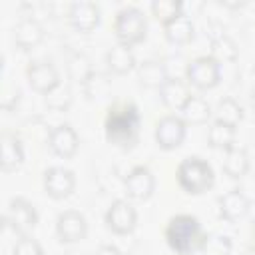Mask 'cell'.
<instances>
[{
    "mask_svg": "<svg viewBox=\"0 0 255 255\" xmlns=\"http://www.w3.org/2000/svg\"><path fill=\"white\" fill-rule=\"evenodd\" d=\"M106 137L110 143L129 149L135 145L139 135V110L131 102H116L108 108L104 122Z\"/></svg>",
    "mask_w": 255,
    "mask_h": 255,
    "instance_id": "1",
    "label": "cell"
},
{
    "mask_svg": "<svg viewBox=\"0 0 255 255\" xmlns=\"http://www.w3.org/2000/svg\"><path fill=\"white\" fill-rule=\"evenodd\" d=\"M165 241L167 245L179 253V255H189L193 251H199L205 241V233L201 229V223L197 217L179 213L173 215L167 225H165Z\"/></svg>",
    "mask_w": 255,
    "mask_h": 255,
    "instance_id": "2",
    "label": "cell"
},
{
    "mask_svg": "<svg viewBox=\"0 0 255 255\" xmlns=\"http://www.w3.org/2000/svg\"><path fill=\"white\" fill-rule=\"evenodd\" d=\"M177 181L187 193H203L213 185V169L205 159L191 155L177 165Z\"/></svg>",
    "mask_w": 255,
    "mask_h": 255,
    "instance_id": "3",
    "label": "cell"
},
{
    "mask_svg": "<svg viewBox=\"0 0 255 255\" xmlns=\"http://www.w3.org/2000/svg\"><path fill=\"white\" fill-rule=\"evenodd\" d=\"M114 30H116V36H118L120 44L131 46V44L141 42L145 38V30H147V22H145L143 12L135 6L122 8L116 14Z\"/></svg>",
    "mask_w": 255,
    "mask_h": 255,
    "instance_id": "4",
    "label": "cell"
},
{
    "mask_svg": "<svg viewBox=\"0 0 255 255\" xmlns=\"http://www.w3.org/2000/svg\"><path fill=\"white\" fill-rule=\"evenodd\" d=\"M185 78L189 86H195L197 90H209L217 86L221 78V68L219 62L213 56H199L193 62H189L185 70Z\"/></svg>",
    "mask_w": 255,
    "mask_h": 255,
    "instance_id": "5",
    "label": "cell"
},
{
    "mask_svg": "<svg viewBox=\"0 0 255 255\" xmlns=\"http://www.w3.org/2000/svg\"><path fill=\"white\" fill-rule=\"evenodd\" d=\"M4 221L8 227H12L20 235H28L36 223H38V213L34 205L24 199V197H12L8 203V209L4 213Z\"/></svg>",
    "mask_w": 255,
    "mask_h": 255,
    "instance_id": "6",
    "label": "cell"
},
{
    "mask_svg": "<svg viewBox=\"0 0 255 255\" xmlns=\"http://www.w3.org/2000/svg\"><path fill=\"white\" fill-rule=\"evenodd\" d=\"M135 221H137V213L133 205L126 199H116L106 211V225L118 235H126L133 231Z\"/></svg>",
    "mask_w": 255,
    "mask_h": 255,
    "instance_id": "7",
    "label": "cell"
},
{
    "mask_svg": "<svg viewBox=\"0 0 255 255\" xmlns=\"http://www.w3.org/2000/svg\"><path fill=\"white\" fill-rule=\"evenodd\" d=\"M76 187V177L74 171L62 165H54L44 171V189L50 197L54 199H64L68 197Z\"/></svg>",
    "mask_w": 255,
    "mask_h": 255,
    "instance_id": "8",
    "label": "cell"
},
{
    "mask_svg": "<svg viewBox=\"0 0 255 255\" xmlns=\"http://www.w3.org/2000/svg\"><path fill=\"white\" fill-rule=\"evenodd\" d=\"M56 233H58L60 241H64V243H74V241L84 239L88 233L86 217L76 209L62 211L56 219Z\"/></svg>",
    "mask_w": 255,
    "mask_h": 255,
    "instance_id": "9",
    "label": "cell"
},
{
    "mask_svg": "<svg viewBox=\"0 0 255 255\" xmlns=\"http://www.w3.org/2000/svg\"><path fill=\"white\" fill-rule=\"evenodd\" d=\"M126 195L133 201H145L155 189V177L145 165L133 167L126 177Z\"/></svg>",
    "mask_w": 255,
    "mask_h": 255,
    "instance_id": "10",
    "label": "cell"
},
{
    "mask_svg": "<svg viewBox=\"0 0 255 255\" xmlns=\"http://www.w3.org/2000/svg\"><path fill=\"white\" fill-rule=\"evenodd\" d=\"M185 137V122L179 116H163L155 124V141L161 149L177 147Z\"/></svg>",
    "mask_w": 255,
    "mask_h": 255,
    "instance_id": "11",
    "label": "cell"
},
{
    "mask_svg": "<svg viewBox=\"0 0 255 255\" xmlns=\"http://www.w3.org/2000/svg\"><path fill=\"white\" fill-rule=\"evenodd\" d=\"M26 76H28V82L30 86L40 92V94H50L54 92L58 86H60V76H58V70L50 64V62H32L26 70Z\"/></svg>",
    "mask_w": 255,
    "mask_h": 255,
    "instance_id": "12",
    "label": "cell"
},
{
    "mask_svg": "<svg viewBox=\"0 0 255 255\" xmlns=\"http://www.w3.org/2000/svg\"><path fill=\"white\" fill-rule=\"evenodd\" d=\"M191 96L193 94L189 90V84L179 78H167V82L159 88V98L169 110L181 112L185 108V104L191 100Z\"/></svg>",
    "mask_w": 255,
    "mask_h": 255,
    "instance_id": "13",
    "label": "cell"
},
{
    "mask_svg": "<svg viewBox=\"0 0 255 255\" xmlns=\"http://www.w3.org/2000/svg\"><path fill=\"white\" fill-rule=\"evenodd\" d=\"M72 26L80 32H90L98 26L100 22V10L94 2L90 0H80V2H74L70 6V14H68Z\"/></svg>",
    "mask_w": 255,
    "mask_h": 255,
    "instance_id": "14",
    "label": "cell"
},
{
    "mask_svg": "<svg viewBox=\"0 0 255 255\" xmlns=\"http://www.w3.org/2000/svg\"><path fill=\"white\" fill-rule=\"evenodd\" d=\"M48 143H50V149L56 155H60V157H72L76 153V149H78L80 139H78V133L74 131L72 126L62 124V126H58V128H54L50 131Z\"/></svg>",
    "mask_w": 255,
    "mask_h": 255,
    "instance_id": "15",
    "label": "cell"
},
{
    "mask_svg": "<svg viewBox=\"0 0 255 255\" xmlns=\"http://www.w3.org/2000/svg\"><path fill=\"white\" fill-rule=\"evenodd\" d=\"M22 159H24V149H22L20 139L14 133L4 131L2 137H0V163H2V169H6V171L16 169L22 163Z\"/></svg>",
    "mask_w": 255,
    "mask_h": 255,
    "instance_id": "16",
    "label": "cell"
},
{
    "mask_svg": "<svg viewBox=\"0 0 255 255\" xmlns=\"http://www.w3.org/2000/svg\"><path fill=\"white\" fill-rule=\"evenodd\" d=\"M42 38H44V30H42V26H40L36 20H32V18H26V20L18 22L16 28H14V42H16L20 48H24V50L34 48L36 44H40Z\"/></svg>",
    "mask_w": 255,
    "mask_h": 255,
    "instance_id": "17",
    "label": "cell"
},
{
    "mask_svg": "<svg viewBox=\"0 0 255 255\" xmlns=\"http://www.w3.org/2000/svg\"><path fill=\"white\" fill-rule=\"evenodd\" d=\"M163 30H165V38L171 44H185L193 36V22L189 20V16L179 14L167 24H163Z\"/></svg>",
    "mask_w": 255,
    "mask_h": 255,
    "instance_id": "18",
    "label": "cell"
},
{
    "mask_svg": "<svg viewBox=\"0 0 255 255\" xmlns=\"http://www.w3.org/2000/svg\"><path fill=\"white\" fill-rule=\"evenodd\" d=\"M106 62H108V66H110L112 72H116V74H126V72H129V70L133 68L135 58H133L129 46H126V44H116V46H112V48L108 50Z\"/></svg>",
    "mask_w": 255,
    "mask_h": 255,
    "instance_id": "19",
    "label": "cell"
},
{
    "mask_svg": "<svg viewBox=\"0 0 255 255\" xmlns=\"http://www.w3.org/2000/svg\"><path fill=\"white\" fill-rule=\"evenodd\" d=\"M247 209H249V201L237 189H233V191L225 193L223 197H219V211L227 219H239V217H243L247 213Z\"/></svg>",
    "mask_w": 255,
    "mask_h": 255,
    "instance_id": "20",
    "label": "cell"
},
{
    "mask_svg": "<svg viewBox=\"0 0 255 255\" xmlns=\"http://www.w3.org/2000/svg\"><path fill=\"white\" fill-rule=\"evenodd\" d=\"M223 165V171L231 177H241L247 167H249V159H247V153L243 147H237V145H231L229 149H225V157L221 161Z\"/></svg>",
    "mask_w": 255,
    "mask_h": 255,
    "instance_id": "21",
    "label": "cell"
},
{
    "mask_svg": "<svg viewBox=\"0 0 255 255\" xmlns=\"http://www.w3.org/2000/svg\"><path fill=\"white\" fill-rule=\"evenodd\" d=\"M137 76H139V82L147 88H161L167 82L165 68L159 62H143L137 68Z\"/></svg>",
    "mask_w": 255,
    "mask_h": 255,
    "instance_id": "22",
    "label": "cell"
},
{
    "mask_svg": "<svg viewBox=\"0 0 255 255\" xmlns=\"http://www.w3.org/2000/svg\"><path fill=\"white\" fill-rule=\"evenodd\" d=\"M183 114V122H191V124H203L207 122V118L211 116V108L203 98L191 96V100L185 104V108L181 110Z\"/></svg>",
    "mask_w": 255,
    "mask_h": 255,
    "instance_id": "23",
    "label": "cell"
},
{
    "mask_svg": "<svg viewBox=\"0 0 255 255\" xmlns=\"http://www.w3.org/2000/svg\"><path fill=\"white\" fill-rule=\"evenodd\" d=\"M233 137H235V128L221 124V122H213V126L209 128V133H207L209 143L213 147H221L223 151L233 145Z\"/></svg>",
    "mask_w": 255,
    "mask_h": 255,
    "instance_id": "24",
    "label": "cell"
},
{
    "mask_svg": "<svg viewBox=\"0 0 255 255\" xmlns=\"http://www.w3.org/2000/svg\"><path fill=\"white\" fill-rule=\"evenodd\" d=\"M239 120H241V108L235 104V100L223 98V100L217 102V106H215V122H221V124H227V126L235 128Z\"/></svg>",
    "mask_w": 255,
    "mask_h": 255,
    "instance_id": "25",
    "label": "cell"
},
{
    "mask_svg": "<svg viewBox=\"0 0 255 255\" xmlns=\"http://www.w3.org/2000/svg\"><path fill=\"white\" fill-rule=\"evenodd\" d=\"M151 12L159 22L167 24L169 20H173L175 16L181 14V2L179 0H153Z\"/></svg>",
    "mask_w": 255,
    "mask_h": 255,
    "instance_id": "26",
    "label": "cell"
},
{
    "mask_svg": "<svg viewBox=\"0 0 255 255\" xmlns=\"http://www.w3.org/2000/svg\"><path fill=\"white\" fill-rule=\"evenodd\" d=\"M201 251H205V255H229L231 241L223 235H205Z\"/></svg>",
    "mask_w": 255,
    "mask_h": 255,
    "instance_id": "27",
    "label": "cell"
},
{
    "mask_svg": "<svg viewBox=\"0 0 255 255\" xmlns=\"http://www.w3.org/2000/svg\"><path fill=\"white\" fill-rule=\"evenodd\" d=\"M70 74H72V78H76V80H80V82H86L88 78H90V74H92V68H90V62H88V58L84 56V54H76L72 60H70Z\"/></svg>",
    "mask_w": 255,
    "mask_h": 255,
    "instance_id": "28",
    "label": "cell"
},
{
    "mask_svg": "<svg viewBox=\"0 0 255 255\" xmlns=\"http://www.w3.org/2000/svg\"><path fill=\"white\" fill-rule=\"evenodd\" d=\"M12 255H44L40 243L30 237V235H20V239L14 245V253Z\"/></svg>",
    "mask_w": 255,
    "mask_h": 255,
    "instance_id": "29",
    "label": "cell"
},
{
    "mask_svg": "<svg viewBox=\"0 0 255 255\" xmlns=\"http://www.w3.org/2000/svg\"><path fill=\"white\" fill-rule=\"evenodd\" d=\"M94 255H122L116 247H112V245H102Z\"/></svg>",
    "mask_w": 255,
    "mask_h": 255,
    "instance_id": "30",
    "label": "cell"
},
{
    "mask_svg": "<svg viewBox=\"0 0 255 255\" xmlns=\"http://www.w3.org/2000/svg\"><path fill=\"white\" fill-rule=\"evenodd\" d=\"M241 255H255V247H247V249H245Z\"/></svg>",
    "mask_w": 255,
    "mask_h": 255,
    "instance_id": "31",
    "label": "cell"
}]
</instances>
